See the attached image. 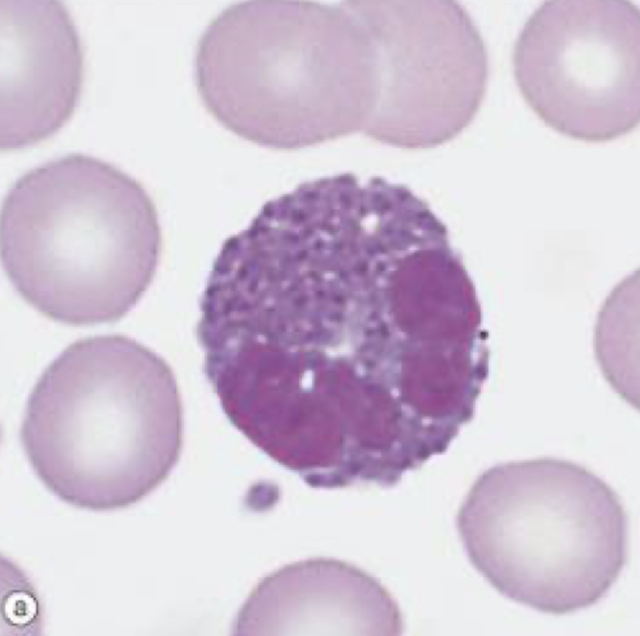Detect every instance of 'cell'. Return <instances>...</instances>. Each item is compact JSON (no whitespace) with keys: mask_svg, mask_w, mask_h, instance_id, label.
Segmentation results:
<instances>
[{"mask_svg":"<svg viewBox=\"0 0 640 636\" xmlns=\"http://www.w3.org/2000/svg\"><path fill=\"white\" fill-rule=\"evenodd\" d=\"M419 217L383 193L321 185L231 236L206 306L212 364L242 402L349 418L381 358L411 370L428 324Z\"/></svg>","mask_w":640,"mask_h":636,"instance_id":"1","label":"cell"},{"mask_svg":"<svg viewBox=\"0 0 640 636\" xmlns=\"http://www.w3.org/2000/svg\"><path fill=\"white\" fill-rule=\"evenodd\" d=\"M196 84L228 130L275 149L362 131L374 109L372 41L347 1H242L203 32Z\"/></svg>","mask_w":640,"mask_h":636,"instance_id":"2","label":"cell"},{"mask_svg":"<svg viewBox=\"0 0 640 636\" xmlns=\"http://www.w3.org/2000/svg\"><path fill=\"white\" fill-rule=\"evenodd\" d=\"M42 483L78 508L128 507L155 490L182 450V403L173 372L122 335L69 345L43 372L20 429Z\"/></svg>","mask_w":640,"mask_h":636,"instance_id":"3","label":"cell"},{"mask_svg":"<svg viewBox=\"0 0 640 636\" xmlns=\"http://www.w3.org/2000/svg\"><path fill=\"white\" fill-rule=\"evenodd\" d=\"M0 232L2 263L21 297L76 326L125 316L150 285L161 249L142 185L84 154L21 176L4 200Z\"/></svg>","mask_w":640,"mask_h":636,"instance_id":"4","label":"cell"},{"mask_svg":"<svg viewBox=\"0 0 640 636\" xmlns=\"http://www.w3.org/2000/svg\"><path fill=\"white\" fill-rule=\"evenodd\" d=\"M456 525L470 562L499 593L548 614L597 603L628 556V518L616 492L558 458L489 468Z\"/></svg>","mask_w":640,"mask_h":636,"instance_id":"5","label":"cell"},{"mask_svg":"<svg viewBox=\"0 0 640 636\" xmlns=\"http://www.w3.org/2000/svg\"><path fill=\"white\" fill-rule=\"evenodd\" d=\"M372 41L374 109L363 133L392 146L446 143L474 119L488 81L483 38L449 0L347 1Z\"/></svg>","mask_w":640,"mask_h":636,"instance_id":"6","label":"cell"},{"mask_svg":"<svg viewBox=\"0 0 640 636\" xmlns=\"http://www.w3.org/2000/svg\"><path fill=\"white\" fill-rule=\"evenodd\" d=\"M514 75L539 118L568 137L603 142L640 118V11L627 0H549L514 45Z\"/></svg>","mask_w":640,"mask_h":636,"instance_id":"7","label":"cell"},{"mask_svg":"<svg viewBox=\"0 0 640 636\" xmlns=\"http://www.w3.org/2000/svg\"><path fill=\"white\" fill-rule=\"evenodd\" d=\"M1 149L36 144L72 115L83 53L66 8L50 0H1Z\"/></svg>","mask_w":640,"mask_h":636,"instance_id":"8","label":"cell"},{"mask_svg":"<svg viewBox=\"0 0 640 636\" xmlns=\"http://www.w3.org/2000/svg\"><path fill=\"white\" fill-rule=\"evenodd\" d=\"M237 635H382L403 631L398 604L373 576L343 561H299L263 578L235 622Z\"/></svg>","mask_w":640,"mask_h":636,"instance_id":"9","label":"cell"}]
</instances>
